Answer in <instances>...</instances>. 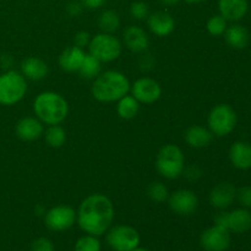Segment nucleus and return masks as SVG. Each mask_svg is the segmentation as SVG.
Here are the masks:
<instances>
[{
    "instance_id": "nucleus-1",
    "label": "nucleus",
    "mask_w": 251,
    "mask_h": 251,
    "mask_svg": "<svg viewBox=\"0 0 251 251\" xmlns=\"http://www.w3.org/2000/svg\"><path fill=\"white\" fill-rule=\"evenodd\" d=\"M77 225L86 234L100 237L112 226L114 220V205L108 196L92 194L87 196L77 210Z\"/></svg>"
},
{
    "instance_id": "nucleus-2",
    "label": "nucleus",
    "mask_w": 251,
    "mask_h": 251,
    "mask_svg": "<svg viewBox=\"0 0 251 251\" xmlns=\"http://www.w3.org/2000/svg\"><path fill=\"white\" fill-rule=\"evenodd\" d=\"M130 91V82L126 76L117 70H108L100 74L93 80L91 92L95 100L103 103L118 102Z\"/></svg>"
},
{
    "instance_id": "nucleus-3",
    "label": "nucleus",
    "mask_w": 251,
    "mask_h": 251,
    "mask_svg": "<svg viewBox=\"0 0 251 251\" xmlns=\"http://www.w3.org/2000/svg\"><path fill=\"white\" fill-rule=\"evenodd\" d=\"M33 112L43 124L59 125L68 117L69 104L59 93L46 91L34 98Z\"/></svg>"
},
{
    "instance_id": "nucleus-4",
    "label": "nucleus",
    "mask_w": 251,
    "mask_h": 251,
    "mask_svg": "<svg viewBox=\"0 0 251 251\" xmlns=\"http://www.w3.org/2000/svg\"><path fill=\"white\" fill-rule=\"evenodd\" d=\"M156 168L163 178L173 180L183 176L185 158L183 151L176 145H164L156 158Z\"/></svg>"
},
{
    "instance_id": "nucleus-5",
    "label": "nucleus",
    "mask_w": 251,
    "mask_h": 251,
    "mask_svg": "<svg viewBox=\"0 0 251 251\" xmlns=\"http://www.w3.org/2000/svg\"><path fill=\"white\" fill-rule=\"evenodd\" d=\"M27 81L20 71L6 70L0 75V104L14 105L24 100Z\"/></svg>"
},
{
    "instance_id": "nucleus-6",
    "label": "nucleus",
    "mask_w": 251,
    "mask_h": 251,
    "mask_svg": "<svg viewBox=\"0 0 251 251\" xmlns=\"http://www.w3.org/2000/svg\"><path fill=\"white\" fill-rule=\"evenodd\" d=\"M88 49L91 55L100 63H110L117 60L122 54V43L112 33L100 32L91 38Z\"/></svg>"
},
{
    "instance_id": "nucleus-7",
    "label": "nucleus",
    "mask_w": 251,
    "mask_h": 251,
    "mask_svg": "<svg viewBox=\"0 0 251 251\" xmlns=\"http://www.w3.org/2000/svg\"><path fill=\"white\" fill-rule=\"evenodd\" d=\"M208 129L216 136H227L237 125V113L229 104H218L212 108L207 118Z\"/></svg>"
},
{
    "instance_id": "nucleus-8",
    "label": "nucleus",
    "mask_w": 251,
    "mask_h": 251,
    "mask_svg": "<svg viewBox=\"0 0 251 251\" xmlns=\"http://www.w3.org/2000/svg\"><path fill=\"white\" fill-rule=\"evenodd\" d=\"M107 243L114 251H131L140 245V234L131 226H115L107 230Z\"/></svg>"
},
{
    "instance_id": "nucleus-9",
    "label": "nucleus",
    "mask_w": 251,
    "mask_h": 251,
    "mask_svg": "<svg viewBox=\"0 0 251 251\" xmlns=\"http://www.w3.org/2000/svg\"><path fill=\"white\" fill-rule=\"evenodd\" d=\"M77 220V213L73 207L58 205L44 213V223L53 232H64L73 227Z\"/></svg>"
},
{
    "instance_id": "nucleus-10",
    "label": "nucleus",
    "mask_w": 251,
    "mask_h": 251,
    "mask_svg": "<svg viewBox=\"0 0 251 251\" xmlns=\"http://www.w3.org/2000/svg\"><path fill=\"white\" fill-rule=\"evenodd\" d=\"M200 245L206 251H227L230 247V232L221 226H212L200 235Z\"/></svg>"
},
{
    "instance_id": "nucleus-11",
    "label": "nucleus",
    "mask_w": 251,
    "mask_h": 251,
    "mask_svg": "<svg viewBox=\"0 0 251 251\" xmlns=\"http://www.w3.org/2000/svg\"><path fill=\"white\" fill-rule=\"evenodd\" d=\"M131 96L139 103L151 104L159 100L162 95V87L156 80L150 77L137 78L132 85H130Z\"/></svg>"
},
{
    "instance_id": "nucleus-12",
    "label": "nucleus",
    "mask_w": 251,
    "mask_h": 251,
    "mask_svg": "<svg viewBox=\"0 0 251 251\" xmlns=\"http://www.w3.org/2000/svg\"><path fill=\"white\" fill-rule=\"evenodd\" d=\"M168 205L176 215L190 216L198 210L199 199L194 191L189 189H180L169 194Z\"/></svg>"
},
{
    "instance_id": "nucleus-13",
    "label": "nucleus",
    "mask_w": 251,
    "mask_h": 251,
    "mask_svg": "<svg viewBox=\"0 0 251 251\" xmlns=\"http://www.w3.org/2000/svg\"><path fill=\"white\" fill-rule=\"evenodd\" d=\"M235 196H237V190L234 186L228 181H222L211 190L208 200H210L211 206H213L215 208L225 210L232 205Z\"/></svg>"
},
{
    "instance_id": "nucleus-14",
    "label": "nucleus",
    "mask_w": 251,
    "mask_h": 251,
    "mask_svg": "<svg viewBox=\"0 0 251 251\" xmlns=\"http://www.w3.org/2000/svg\"><path fill=\"white\" fill-rule=\"evenodd\" d=\"M15 131L19 139L24 141H36L43 135V123L34 117H25L17 122Z\"/></svg>"
},
{
    "instance_id": "nucleus-15",
    "label": "nucleus",
    "mask_w": 251,
    "mask_h": 251,
    "mask_svg": "<svg viewBox=\"0 0 251 251\" xmlns=\"http://www.w3.org/2000/svg\"><path fill=\"white\" fill-rule=\"evenodd\" d=\"M147 26L150 31L158 37L169 36L174 31L176 21L173 16L166 11H156L147 17Z\"/></svg>"
},
{
    "instance_id": "nucleus-16",
    "label": "nucleus",
    "mask_w": 251,
    "mask_h": 251,
    "mask_svg": "<svg viewBox=\"0 0 251 251\" xmlns=\"http://www.w3.org/2000/svg\"><path fill=\"white\" fill-rule=\"evenodd\" d=\"M124 43L132 53H145L149 49L150 39L144 28L139 26H130L124 32Z\"/></svg>"
},
{
    "instance_id": "nucleus-17",
    "label": "nucleus",
    "mask_w": 251,
    "mask_h": 251,
    "mask_svg": "<svg viewBox=\"0 0 251 251\" xmlns=\"http://www.w3.org/2000/svg\"><path fill=\"white\" fill-rule=\"evenodd\" d=\"M85 56L86 51L74 44L61 51V54L59 55V65L66 73H76L80 70Z\"/></svg>"
},
{
    "instance_id": "nucleus-18",
    "label": "nucleus",
    "mask_w": 251,
    "mask_h": 251,
    "mask_svg": "<svg viewBox=\"0 0 251 251\" xmlns=\"http://www.w3.org/2000/svg\"><path fill=\"white\" fill-rule=\"evenodd\" d=\"M248 0H218V10L227 21H239L247 15Z\"/></svg>"
},
{
    "instance_id": "nucleus-19",
    "label": "nucleus",
    "mask_w": 251,
    "mask_h": 251,
    "mask_svg": "<svg viewBox=\"0 0 251 251\" xmlns=\"http://www.w3.org/2000/svg\"><path fill=\"white\" fill-rule=\"evenodd\" d=\"M49 68L47 63L37 56H28L21 63V74L26 80L41 81L48 75Z\"/></svg>"
},
{
    "instance_id": "nucleus-20",
    "label": "nucleus",
    "mask_w": 251,
    "mask_h": 251,
    "mask_svg": "<svg viewBox=\"0 0 251 251\" xmlns=\"http://www.w3.org/2000/svg\"><path fill=\"white\" fill-rule=\"evenodd\" d=\"M229 159L238 169L251 168V145L247 141H237L229 150Z\"/></svg>"
},
{
    "instance_id": "nucleus-21",
    "label": "nucleus",
    "mask_w": 251,
    "mask_h": 251,
    "mask_svg": "<svg viewBox=\"0 0 251 251\" xmlns=\"http://www.w3.org/2000/svg\"><path fill=\"white\" fill-rule=\"evenodd\" d=\"M213 134L210 129L203 127L201 125H193L185 132L186 144L194 149H203L207 147L212 141Z\"/></svg>"
},
{
    "instance_id": "nucleus-22",
    "label": "nucleus",
    "mask_w": 251,
    "mask_h": 251,
    "mask_svg": "<svg viewBox=\"0 0 251 251\" xmlns=\"http://www.w3.org/2000/svg\"><path fill=\"white\" fill-rule=\"evenodd\" d=\"M227 228L229 232L245 233L251 228V213L247 208H237L228 212Z\"/></svg>"
},
{
    "instance_id": "nucleus-23",
    "label": "nucleus",
    "mask_w": 251,
    "mask_h": 251,
    "mask_svg": "<svg viewBox=\"0 0 251 251\" xmlns=\"http://www.w3.org/2000/svg\"><path fill=\"white\" fill-rule=\"evenodd\" d=\"M225 39L234 49H244L249 43V32L242 25H232L225 32Z\"/></svg>"
},
{
    "instance_id": "nucleus-24",
    "label": "nucleus",
    "mask_w": 251,
    "mask_h": 251,
    "mask_svg": "<svg viewBox=\"0 0 251 251\" xmlns=\"http://www.w3.org/2000/svg\"><path fill=\"white\" fill-rule=\"evenodd\" d=\"M140 110V103L132 96H124L118 100L117 113L122 119L130 120L134 119Z\"/></svg>"
},
{
    "instance_id": "nucleus-25",
    "label": "nucleus",
    "mask_w": 251,
    "mask_h": 251,
    "mask_svg": "<svg viewBox=\"0 0 251 251\" xmlns=\"http://www.w3.org/2000/svg\"><path fill=\"white\" fill-rule=\"evenodd\" d=\"M98 26L104 33H114L120 27V17L114 10H105L98 17Z\"/></svg>"
},
{
    "instance_id": "nucleus-26",
    "label": "nucleus",
    "mask_w": 251,
    "mask_h": 251,
    "mask_svg": "<svg viewBox=\"0 0 251 251\" xmlns=\"http://www.w3.org/2000/svg\"><path fill=\"white\" fill-rule=\"evenodd\" d=\"M100 61L96 59L95 56L91 55L90 53H86L83 63L81 65L80 70L77 71L80 76L86 80H95L100 74Z\"/></svg>"
},
{
    "instance_id": "nucleus-27",
    "label": "nucleus",
    "mask_w": 251,
    "mask_h": 251,
    "mask_svg": "<svg viewBox=\"0 0 251 251\" xmlns=\"http://www.w3.org/2000/svg\"><path fill=\"white\" fill-rule=\"evenodd\" d=\"M44 139L47 145L53 149H60L66 141V132L60 125H49L48 129L44 132Z\"/></svg>"
},
{
    "instance_id": "nucleus-28",
    "label": "nucleus",
    "mask_w": 251,
    "mask_h": 251,
    "mask_svg": "<svg viewBox=\"0 0 251 251\" xmlns=\"http://www.w3.org/2000/svg\"><path fill=\"white\" fill-rule=\"evenodd\" d=\"M100 239L96 235L86 234L78 238L74 247V251H100Z\"/></svg>"
},
{
    "instance_id": "nucleus-29",
    "label": "nucleus",
    "mask_w": 251,
    "mask_h": 251,
    "mask_svg": "<svg viewBox=\"0 0 251 251\" xmlns=\"http://www.w3.org/2000/svg\"><path fill=\"white\" fill-rule=\"evenodd\" d=\"M147 195L152 201L161 203L168 200L169 191L163 183L154 181V183L150 184L149 188H147Z\"/></svg>"
},
{
    "instance_id": "nucleus-30",
    "label": "nucleus",
    "mask_w": 251,
    "mask_h": 251,
    "mask_svg": "<svg viewBox=\"0 0 251 251\" xmlns=\"http://www.w3.org/2000/svg\"><path fill=\"white\" fill-rule=\"evenodd\" d=\"M227 27V20L222 15H213L208 19L207 24H206L208 33L213 37H220L225 34Z\"/></svg>"
},
{
    "instance_id": "nucleus-31",
    "label": "nucleus",
    "mask_w": 251,
    "mask_h": 251,
    "mask_svg": "<svg viewBox=\"0 0 251 251\" xmlns=\"http://www.w3.org/2000/svg\"><path fill=\"white\" fill-rule=\"evenodd\" d=\"M130 15L135 20H145L149 17V5L144 1H135L130 5Z\"/></svg>"
},
{
    "instance_id": "nucleus-32",
    "label": "nucleus",
    "mask_w": 251,
    "mask_h": 251,
    "mask_svg": "<svg viewBox=\"0 0 251 251\" xmlns=\"http://www.w3.org/2000/svg\"><path fill=\"white\" fill-rule=\"evenodd\" d=\"M31 251H55L53 242L48 238H37L31 244Z\"/></svg>"
},
{
    "instance_id": "nucleus-33",
    "label": "nucleus",
    "mask_w": 251,
    "mask_h": 251,
    "mask_svg": "<svg viewBox=\"0 0 251 251\" xmlns=\"http://www.w3.org/2000/svg\"><path fill=\"white\" fill-rule=\"evenodd\" d=\"M238 201L244 208L251 207V186H243L237 193Z\"/></svg>"
},
{
    "instance_id": "nucleus-34",
    "label": "nucleus",
    "mask_w": 251,
    "mask_h": 251,
    "mask_svg": "<svg viewBox=\"0 0 251 251\" xmlns=\"http://www.w3.org/2000/svg\"><path fill=\"white\" fill-rule=\"evenodd\" d=\"M183 173L189 181H198L199 179L202 176V171H201L200 167L196 166V164L190 167H185Z\"/></svg>"
},
{
    "instance_id": "nucleus-35",
    "label": "nucleus",
    "mask_w": 251,
    "mask_h": 251,
    "mask_svg": "<svg viewBox=\"0 0 251 251\" xmlns=\"http://www.w3.org/2000/svg\"><path fill=\"white\" fill-rule=\"evenodd\" d=\"M91 38H92V37L90 36V33H88V32L80 31L75 34V37H74V42H75L76 47L85 49L86 47L90 46Z\"/></svg>"
},
{
    "instance_id": "nucleus-36",
    "label": "nucleus",
    "mask_w": 251,
    "mask_h": 251,
    "mask_svg": "<svg viewBox=\"0 0 251 251\" xmlns=\"http://www.w3.org/2000/svg\"><path fill=\"white\" fill-rule=\"evenodd\" d=\"M83 11V5L81 4V1H70L66 5V12H68L70 16L77 17L82 14Z\"/></svg>"
},
{
    "instance_id": "nucleus-37",
    "label": "nucleus",
    "mask_w": 251,
    "mask_h": 251,
    "mask_svg": "<svg viewBox=\"0 0 251 251\" xmlns=\"http://www.w3.org/2000/svg\"><path fill=\"white\" fill-rule=\"evenodd\" d=\"M80 1L81 4L83 5V7H86V9L95 10L102 7L107 0H80Z\"/></svg>"
},
{
    "instance_id": "nucleus-38",
    "label": "nucleus",
    "mask_w": 251,
    "mask_h": 251,
    "mask_svg": "<svg viewBox=\"0 0 251 251\" xmlns=\"http://www.w3.org/2000/svg\"><path fill=\"white\" fill-rule=\"evenodd\" d=\"M12 64H14V59H12V56L9 55V54H4V55L0 56V65H1V68L10 70Z\"/></svg>"
},
{
    "instance_id": "nucleus-39",
    "label": "nucleus",
    "mask_w": 251,
    "mask_h": 251,
    "mask_svg": "<svg viewBox=\"0 0 251 251\" xmlns=\"http://www.w3.org/2000/svg\"><path fill=\"white\" fill-rule=\"evenodd\" d=\"M162 4L164 5H168V6H172V5H176L180 0H159Z\"/></svg>"
},
{
    "instance_id": "nucleus-40",
    "label": "nucleus",
    "mask_w": 251,
    "mask_h": 251,
    "mask_svg": "<svg viewBox=\"0 0 251 251\" xmlns=\"http://www.w3.org/2000/svg\"><path fill=\"white\" fill-rule=\"evenodd\" d=\"M36 212H38V215H44V213H46L47 211H44L43 206L37 205V206H36Z\"/></svg>"
},
{
    "instance_id": "nucleus-41",
    "label": "nucleus",
    "mask_w": 251,
    "mask_h": 251,
    "mask_svg": "<svg viewBox=\"0 0 251 251\" xmlns=\"http://www.w3.org/2000/svg\"><path fill=\"white\" fill-rule=\"evenodd\" d=\"M184 1H186L188 4H199V2L207 1V0H184Z\"/></svg>"
},
{
    "instance_id": "nucleus-42",
    "label": "nucleus",
    "mask_w": 251,
    "mask_h": 251,
    "mask_svg": "<svg viewBox=\"0 0 251 251\" xmlns=\"http://www.w3.org/2000/svg\"><path fill=\"white\" fill-rule=\"evenodd\" d=\"M131 251H149L147 249H145V248H140V247H137V248H135L134 250H131Z\"/></svg>"
}]
</instances>
